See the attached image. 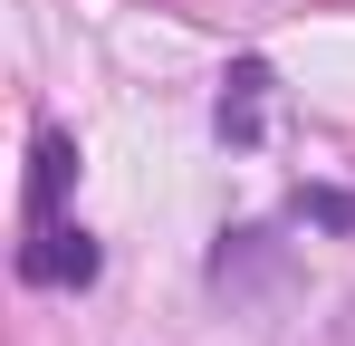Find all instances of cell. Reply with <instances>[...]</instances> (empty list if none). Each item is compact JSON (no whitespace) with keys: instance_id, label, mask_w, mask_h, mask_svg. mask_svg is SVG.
<instances>
[{"instance_id":"obj_1","label":"cell","mask_w":355,"mask_h":346,"mask_svg":"<svg viewBox=\"0 0 355 346\" xmlns=\"http://www.w3.org/2000/svg\"><path fill=\"white\" fill-rule=\"evenodd\" d=\"M29 279H39V288H87V279H96V240H87V231H67L58 212H49L39 240H29Z\"/></svg>"},{"instance_id":"obj_2","label":"cell","mask_w":355,"mask_h":346,"mask_svg":"<svg viewBox=\"0 0 355 346\" xmlns=\"http://www.w3.org/2000/svg\"><path fill=\"white\" fill-rule=\"evenodd\" d=\"M259 87H269V67H240L231 97H221V135H259Z\"/></svg>"}]
</instances>
